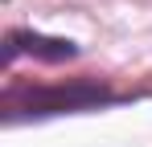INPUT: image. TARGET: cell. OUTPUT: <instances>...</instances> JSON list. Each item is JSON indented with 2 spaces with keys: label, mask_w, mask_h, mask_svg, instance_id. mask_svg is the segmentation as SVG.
Returning <instances> with one entry per match:
<instances>
[{
  "label": "cell",
  "mask_w": 152,
  "mask_h": 147,
  "mask_svg": "<svg viewBox=\"0 0 152 147\" xmlns=\"http://www.w3.org/2000/svg\"><path fill=\"white\" fill-rule=\"evenodd\" d=\"M119 98L124 94H115L111 86L95 78H74L58 86H8L0 98V110H4V122H21V119H45V115H70V110H95Z\"/></svg>",
  "instance_id": "cell-1"
},
{
  "label": "cell",
  "mask_w": 152,
  "mask_h": 147,
  "mask_svg": "<svg viewBox=\"0 0 152 147\" xmlns=\"http://www.w3.org/2000/svg\"><path fill=\"white\" fill-rule=\"evenodd\" d=\"M41 57V61H70L78 53L74 41L66 37H45V33H29V29H8L4 33V66H12L17 57Z\"/></svg>",
  "instance_id": "cell-2"
}]
</instances>
